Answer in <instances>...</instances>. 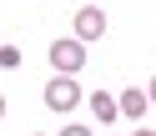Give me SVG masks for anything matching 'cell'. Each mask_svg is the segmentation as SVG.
<instances>
[{
	"mask_svg": "<svg viewBox=\"0 0 156 136\" xmlns=\"http://www.w3.org/2000/svg\"><path fill=\"white\" fill-rule=\"evenodd\" d=\"M146 111H151V96H146L141 86H126V91L116 96V116H131V121L141 126V116H146Z\"/></svg>",
	"mask_w": 156,
	"mask_h": 136,
	"instance_id": "obj_4",
	"label": "cell"
},
{
	"mask_svg": "<svg viewBox=\"0 0 156 136\" xmlns=\"http://www.w3.org/2000/svg\"><path fill=\"white\" fill-rule=\"evenodd\" d=\"M0 116H5V96H0Z\"/></svg>",
	"mask_w": 156,
	"mask_h": 136,
	"instance_id": "obj_9",
	"label": "cell"
},
{
	"mask_svg": "<svg viewBox=\"0 0 156 136\" xmlns=\"http://www.w3.org/2000/svg\"><path fill=\"white\" fill-rule=\"evenodd\" d=\"M20 45H0V71H20Z\"/></svg>",
	"mask_w": 156,
	"mask_h": 136,
	"instance_id": "obj_6",
	"label": "cell"
},
{
	"mask_svg": "<svg viewBox=\"0 0 156 136\" xmlns=\"http://www.w3.org/2000/svg\"><path fill=\"white\" fill-rule=\"evenodd\" d=\"M136 136H151V126H136Z\"/></svg>",
	"mask_w": 156,
	"mask_h": 136,
	"instance_id": "obj_8",
	"label": "cell"
},
{
	"mask_svg": "<svg viewBox=\"0 0 156 136\" xmlns=\"http://www.w3.org/2000/svg\"><path fill=\"white\" fill-rule=\"evenodd\" d=\"M86 101V91H81V81H76V76H51V81H45V106H51V111H76V106Z\"/></svg>",
	"mask_w": 156,
	"mask_h": 136,
	"instance_id": "obj_1",
	"label": "cell"
},
{
	"mask_svg": "<svg viewBox=\"0 0 156 136\" xmlns=\"http://www.w3.org/2000/svg\"><path fill=\"white\" fill-rule=\"evenodd\" d=\"M45 55H51V71H55V76H76V71L86 66V45L71 41V35L51 41V51H45Z\"/></svg>",
	"mask_w": 156,
	"mask_h": 136,
	"instance_id": "obj_2",
	"label": "cell"
},
{
	"mask_svg": "<svg viewBox=\"0 0 156 136\" xmlns=\"http://www.w3.org/2000/svg\"><path fill=\"white\" fill-rule=\"evenodd\" d=\"M86 106H91V116H96L101 126L116 121V96H111V91H91V96H86Z\"/></svg>",
	"mask_w": 156,
	"mask_h": 136,
	"instance_id": "obj_5",
	"label": "cell"
},
{
	"mask_svg": "<svg viewBox=\"0 0 156 136\" xmlns=\"http://www.w3.org/2000/svg\"><path fill=\"white\" fill-rule=\"evenodd\" d=\"M61 136H96L91 126H61Z\"/></svg>",
	"mask_w": 156,
	"mask_h": 136,
	"instance_id": "obj_7",
	"label": "cell"
},
{
	"mask_svg": "<svg viewBox=\"0 0 156 136\" xmlns=\"http://www.w3.org/2000/svg\"><path fill=\"white\" fill-rule=\"evenodd\" d=\"M101 35H106V10H101V5H81V10H76V30H71V41L91 45V41H101Z\"/></svg>",
	"mask_w": 156,
	"mask_h": 136,
	"instance_id": "obj_3",
	"label": "cell"
}]
</instances>
